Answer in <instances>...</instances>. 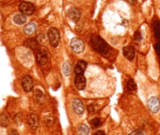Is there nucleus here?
Listing matches in <instances>:
<instances>
[{
  "label": "nucleus",
  "instance_id": "1",
  "mask_svg": "<svg viewBox=\"0 0 160 135\" xmlns=\"http://www.w3.org/2000/svg\"><path fill=\"white\" fill-rule=\"evenodd\" d=\"M90 43H91V46H93L95 50H96L100 53L103 54V55L107 54L109 51V48H108V45L99 36H92L91 39H90Z\"/></svg>",
  "mask_w": 160,
  "mask_h": 135
},
{
  "label": "nucleus",
  "instance_id": "2",
  "mask_svg": "<svg viewBox=\"0 0 160 135\" xmlns=\"http://www.w3.org/2000/svg\"><path fill=\"white\" fill-rule=\"evenodd\" d=\"M36 60L40 65H46L49 60V51L45 47H41L36 51Z\"/></svg>",
  "mask_w": 160,
  "mask_h": 135
},
{
  "label": "nucleus",
  "instance_id": "3",
  "mask_svg": "<svg viewBox=\"0 0 160 135\" xmlns=\"http://www.w3.org/2000/svg\"><path fill=\"white\" fill-rule=\"evenodd\" d=\"M48 39H49V43L53 47H57L60 43V33L58 30L55 28H49L48 31Z\"/></svg>",
  "mask_w": 160,
  "mask_h": 135
},
{
  "label": "nucleus",
  "instance_id": "4",
  "mask_svg": "<svg viewBox=\"0 0 160 135\" xmlns=\"http://www.w3.org/2000/svg\"><path fill=\"white\" fill-rule=\"evenodd\" d=\"M71 49H72L74 52L75 53H81V52H83L85 50V43L83 42L82 40H81L80 38L78 37H75L71 41Z\"/></svg>",
  "mask_w": 160,
  "mask_h": 135
},
{
  "label": "nucleus",
  "instance_id": "5",
  "mask_svg": "<svg viewBox=\"0 0 160 135\" xmlns=\"http://www.w3.org/2000/svg\"><path fill=\"white\" fill-rule=\"evenodd\" d=\"M19 10L23 14L31 15L34 13L35 8V6L31 2H24L20 4Z\"/></svg>",
  "mask_w": 160,
  "mask_h": 135
},
{
  "label": "nucleus",
  "instance_id": "6",
  "mask_svg": "<svg viewBox=\"0 0 160 135\" xmlns=\"http://www.w3.org/2000/svg\"><path fill=\"white\" fill-rule=\"evenodd\" d=\"M148 106L151 112H153V113H156L160 109L159 99L157 97H155V96L151 97L148 100Z\"/></svg>",
  "mask_w": 160,
  "mask_h": 135
},
{
  "label": "nucleus",
  "instance_id": "7",
  "mask_svg": "<svg viewBox=\"0 0 160 135\" xmlns=\"http://www.w3.org/2000/svg\"><path fill=\"white\" fill-rule=\"evenodd\" d=\"M22 87H23L24 90H25L26 92H30V91H32L33 87H34V84H33L32 78L31 76L27 75L23 78L21 82Z\"/></svg>",
  "mask_w": 160,
  "mask_h": 135
},
{
  "label": "nucleus",
  "instance_id": "8",
  "mask_svg": "<svg viewBox=\"0 0 160 135\" xmlns=\"http://www.w3.org/2000/svg\"><path fill=\"white\" fill-rule=\"evenodd\" d=\"M75 85L77 89L83 90L87 85V80L83 74H77L75 78Z\"/></svg>",
  "mask_w": 160,
  "mask_h": 135
},
{
  "label": "nucleus",
  "instance_id": "9",
  "mask_svg": "<svg viewBox=\"0 0 160 135\" xmlns=\"http://www.w3.org/2000/svg\"><path fill=\"white\" fill-rule=\"evenodd\" d=\"M72 107H73V109L75 113L78 114V115H81V114L83 113V103H82V102L81 100L78 99V98H75L72 101Z\"/></svg>",
  "mask_w": 160,
  "mask_h": 135
},
{
  "label": "nucleus",
  "instance_id": "10",
  "mask_svg": "<svg viewBox=\"0 0 160 135\" xmlns=\"http://www.w3.org/2000/svg\"><path fill=\"white\" fill-rule=\"evenodd\" d=\"M68 16L70 18L71 20L74 22H77L80 19V16H81V13L80 11L76 8H70L68 11Z\"/></svg>",
  "mask_w": 160,
  "mask_h": 135
},
{
  "label": "nucleus",
  "instance_id": "11",
  "mask_svg": "<svg viewBox=\"0 0 160 135\" xmlns=\"http://www.w3.org/2000/svg\"><path fill=\"white\" fill-rule=\"evenodd\" d=\"M28 124L29 125V127H31L33 130H36V129L39 127V116L35 114H31L28 118Z\"/></svg>",
  "mask_w": 160,
  "mask_h": 135
},
{
  "label": "nucleus",
  "instance_id": "12",
  "mask_svg": "<svg viewBox=\"0 0 160 135\" xmlns=\"http://www.w3.org/2000/svg\"><path fill=\"white\" fill-rule=\"evenodd\" d=\"M123 52L124 56L126 59L129 60H132L134 59V56H135V50H134V47L132 46H126L124 47L123 49Z\"/></svg>",
  "mask_w": 160,
  "mask_h": 135
},
{
  "label": "nucleus",
  "instance_id": "13",
  "mask_svg": "<svg viewBox=\"0 0 160 135\" xmlns=\"http://www.w3.org/2000/svg\"><path fill=\"white\" fill-rule=\"evenodd\" d=\"M87 63L83 60H80L77 63L75 67V73L77 74H82L83 72L85 71L87 69Z\"/></svg>",
  "mask_w": 160,
  "mask_h": 135
},
{
  "label": "nucleus",
  "instance_id": "14",
  "mask_svg": "<svg viewBox=\"0 0 160 135\" xmlns=\"http://www.w3.org/2000/svg\"><path fill=\"white\" fill-rule=\"evenodd\" d=\"M13 22H14V24H16L17 25H22L26 23L27 21V18L26 16H25V14H17V15H15L14 17H13Z\"/></svg>",
  "mask_w": 160,
  "mask_h": 135
},
{
  "label": "nucleus",
  "instance_id": "15",
  "mask_svg": "<svg viewBox=\"0 0 160 135\" xmlns=\"http://www.w3.org/2000/svg\"><path fill=\"white\" fill-rule=\"evenodd\" d=\"M35 29H36L35 24L33 23H31L29 24L26 25V26L24 28V32H25L26 34H28V35H31V34H32L35 31Z\"/></svg>",
  "mask_w": 160,
  "mask_h": 135
},
{
  "label": "nucleus",
  "instance_id": "16",
  "mask_svg": "<svg viewBox=\"0 0 160 135\" xmlns=\"http://www.w3.org/2000/svg\"><path fill=\"white\" fill-rule=\"evenodd\" d=\"M26 46L30 49L35 50V49H38L39 44H38V41L35 38H29L26 41Z\"/></svg>",
  "mask_w": 160,
  "mask_h": 135
},
{
  "label": "nucleus",
  "instance_id": "17",
  "mask_svg": "<svg viewBox=\"0 0 160 135\" xmlns=\"http://www.w3.org/2000/svg\"><path fill=\"white\" fill-rule=\"evenodd\" d=\"M90 133V128L85 124H81L78 128V135H89Z\"/></svg>",
  "mask_w": 160,
  "mask_h": 135
},
{
  "label": "nucleus",
  "instance_id": "18",
  "mask_svg": "<svg viewBox=\"0 0 160 135\" xmlns=\"http://www.w3.org/2000/svg\"><path fill=\"white\" fill-rule=\"evenodd\" d=\"M63 72L65 76H69L72 72V65L69 62H65L63 65Z\"/></svg>",
  "mask_w": 160,
  "mask_h": 135
},
{
  "label": "nucleus",
  "instance_id": "19",
  "mask_svg": "<svg viewBox=\"0 0 160 135\" xmlns=\"http://www.w3.org/2000/svg\"><path fill=\"white\" fill-rule=\"evenodd\" d=\"M154 33L156 38H160V21L158 20L154 23Z\"/></svg>",
  "mask_w": 160,
  "mask_h": 135
},
{
  "label": "nucleus",
  "instance_id": "20",
  "mask_svg": "<svg viewBox=\"0 0 160 135\" xmlns=\"http://www.w3.org/2000/svg\"><path fill=\"white\" fill-rule=\"evenodd\" d=\"M127 88L129 91H134L137 89V85H136L135 82L132 80V79H129L127 82Z\"/></svg>",
  "mask_w": 160,
  "mask_h": 135
},
{
  "label": "nucleus",
  "instance_id": "21",
  "mask_svg": "<svg viewBox=\"0 0 160 135\" xmlns=\"http://www.w3.org/2000/svg\"><path fill=\"white\" fill-rule=\"evenodd\" d=\"M101 120L100 119V118H95V119L92 120L90 121V124H91L93 128H96V127H100V126L101 125Z\"/></svg>",
  "mask_w": 160,
  "mask_h": 135
},
{
  "label": "nucleus",
  "instance_id": "22",
  "mask_svg": "<svg viewBox=\"0 0 160 135\" xmlns=\"http://www.w3.org/2000/svg\"><path fill=\"white\" fill-rule=\"evenodd\" d=\"M8 123H9V120L6 115H0V125L3 126V127H7Z\"/></svg>",
  "mask_w": 160,
  "mask_h": 135
},
{
  "label": "nucleus",
  "instance_id": "23",
  "mask_svg": "<svg viewBox=\"0 0 160 135\" xmlns=\"http://www.w3.org/2000/svg\"><path fill=\"white\" fill-rule=\"evenodd\" d=\"M35 98L37 99H41L43 97V94L40 90H36L35 93Z\"/></svg>",
  "mask_w": 160,
  "mask_h": 135
},
{
  "label": "nucleus",
  "instance_id": "24",
  "mask_svg": "<svg viewBox=\"0 0 160 135\" xmlns=\"http://www.w3.org/2000/svg\"><path fill=\"white\" fill-rule=\"evenodd\" d=\"M129 135H144V133L140 130H136L133 131L132 133H129Z\"/></svg>",
  "mask_w": 160,
  "mask_h": 135
},
{
  "label": "nucleus",
  "instance_id": "25",
  "mask_svg": "<svg viewBox=\"0 0 160 135\" xmlns=\"http://www.w3.org/2000/svg\"><path fill=\"white\" fill-rule=\"evenodd\" d=\"M155 48V51H156L157 54H158V55H160V41H158V42L156 43Z\"/></svg>",
  "mask_w": 160,
  "mask_h": 135
},
{
  "label": "nucleus",
  "instance_id": "26",
  "mask_svg": "<svg viewBox=\"0 0 160 135\" xmlns=\"http://www.w3.org/2000/svg\"><path fill=\"white\" fill-rule=\"evenodd\" d=\"M93 135H106V134H105V132L102 131V130H98V131L95 132Z\"/></svg>",
  "mask_w": 160,
  "mask_h": 135
},
{
  "label": "nucleus",
  "instance_id": "27",
  "mask_svg": "<svg viewBox=\"0 0 160 135\" xmlns=\"http://www.w3.org/2000/svg\"><path fill=\"white\" fill-rule=\"evenodd\" d=\"M9 135H19V133H18L15 130H10V133H9Z\"/></svg>",
  "mask_w": 160,
  "mask_h": 135
},
{
  "label": "nucleus",
  "instance_id": "28",
  "mask_svg": "<svg viewBox=\"0 0 160 135\" xmlns=\"http://www.w3.org/2000/svg\"><path fill=\"white\" fill-rule=\"evenodd\" d=\"M135 38L137 40L141 39V34H140V33H139V32L136 33V34H135Z\"/></svg>",
  "mask_w": 160,
  "mask_h": 135
},
{
  "label": "nucleus",
  "instance_id": "29",
  "mask_svg": "<svg viewBox=\"0 0 160 135\" xmlns=\"http://www.w3.org/2000/svg\"><path fill=\"white\" fill-rule=\"evenodd\" d=\"M127 1L129 2V3H134V0H127Z\"/></svg>",
  "mask_w": 160,
  "mask_h": 135
}]
</instances>
